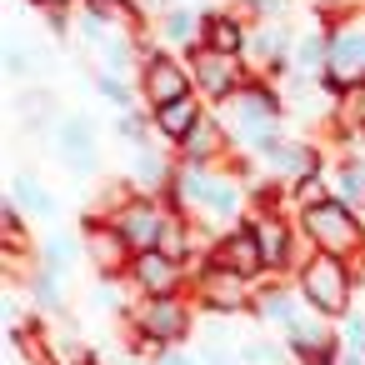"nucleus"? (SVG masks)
I'll return each mask as SVG.
<instances>
[{
	"instance_id": "obj_1",
	"label": "nucleus",
	"mask_w": 365,
	"mask_h": 365,
	"mask_svg": "<svg viewBox=\"0 0 365 365\" xmlns=\"http://www.w3.org/2000/svg\"><path fill=\"white\" fill-rule=\"evenodd\" d=\"M220 115H225V125H230V135H235V150H245V155H255V160H265L285 135H290V101H285V91L275 86V81H260V76H250L225 106H215Z\"/></svg>"
},
{
	"instance_id": "obj_2",
	"label": "nucleus",
	"mask_w": 365,
	"mask_h": 365,
	"mask_svg": "<svg viewBox=\"0 0 365 365\" xmlns=\"http://www.w3.org/2000/svg\"><path fill=\"white\" fill-rule=\"evenodd\" d=\"M170 200H175L190 220H200L205 230H215V235H220L225 225H235V220L250 215V185L235 180L225 165H210V170L180 165V175H175V185H170Z\"/></svg>"
},
{
	"instance_id": "obj_3",
	"label": "nucleus",
	"mask_w": 365,
	"mask_h": 365,
	"mask_svg": "<svg viewBox=\"0 0 365 365\" xmlns=\"http://www.w3.org/2000/svg\"><path fill=\"white\" fill-rule=\"evenodd\" d=\"M290 280L300 285L305 305L320 310V315H330V320H345V315L355 310L360 285H365V280H360V265L345 260V255H330V250H310V260H305Z\"/></svg>"
},
{
	"instance_id": "obj_4",
	"label": "nucleus",
	"mask_w": 365,
	"mask_h": 365,
	"mask_svg": "<svg viewBox=\"0 0 365 365\" xmlns=\"http://www.w3.org/2000/svg\"><path fill=\"white\" fill-rule=\"evenodd\" d=\"M125 335H145L155 345H190L200 325V305L185 295H135L130 310L120 315Z\"/></svg>"
},
{
	"instance_id": "obj_5",
	"label": "nucleus",
	"mask_w": 365,
	"mask_h": 365,
	"mask_svg": "<svg viewBox=\"0 0 365 365\" xmlns=\"http://www.w3.org/2000/svg\"><path fill=\"white\" fill-rule=\"evenodd\" d=\"M295 220H300V235H305L315 250L345 255V260H355V265L365 260V210H360V205L330 195V200H320V205H310V210H295Z\"/></svg>"
},
{
	"instance_id": "obj_6",
	"label": "nucleus",
	"mask_w": 365,
	"mask_h": 365,
	"mask_svg": "<svg viewBox=\"0 0 365 365\" xmlns=\"http://www.w3.org/2000/svg\"><path fill=\"white\" fill-rule=\"evenodd\" d=\"M255 295H260V280H250L240 270H225L215 260H200L195 275H190V300L200 305V315H215V320L255 315Z\"/></svg>"
},
{
	"instance_id": "obj_7",
	"label": "nucleus",
	"mask_w": 365,
	"mask_h": 365,
	"mask_svg": "<svg viewBox=\"0 0 365 365\" xmlns=\"http://www.w3.org/2000/svg\"><path fill=\"white\" fill-rule=\"evenodd\" d=\"M295 41H300V26L285 16V21H255L250 26V46H245V66L250 76L260 81H290L295 76Z\"/></svg>"
},
{
	"instance_id": "obj_8",
	"label": "nucleus",
	"mask_w": 365,
	"mask_h": 365,
	"mask_svg": "<svg viewBox=\"0 0 365 365\" xmlns=\"http://www.w3.org/2000/svg\"><path fill=\"white\" fill-rule=\"evenodd\" d=\"M76 230H81V250H86L91 275L96 280H125V270L135 260V245L120 235V225L110 215H101V210H86Z\"/></svg>"
},
{
	"instance_id": "obj_9",
	"label": "nucleus",
	"mask_w": 365,
	"mask_h": 365,
	"mask_svg": "<svg viewBox=\"0 0 365 365\" xmlns=\"http://www.w3.org/2000/svg\"><path fill=\"white\" fill-rule=\"evenodd\" d=\"M135 86H140V101L155 110V106H170L180 96H195V76H190V61L180 51H165L160 41H150L140 71H135Z\"/></svg>"
},
{
	"instance_id": "obj_10",
	"label": "nucleus",
	"mask_w": 365,
	"mask_h": 365,
	"mask_svg": "<svg viewBox=\"0 0 365 365\" xmlns=\"http://www.w3.org/2000/svg\"><path fill=\"white\" fill-rule=\"evenodd\" d=\"M335 26V46H330V71L320 76L325 91H345L355 81H365V6L360 11H345V16H330Z\"/></svg>"
},
{
	"instance_id": "obj_11",
	"label": "nucleus",
	"mask_w": 365,
	"mask_h": 365,
	"mask_svg": "<svg viewBox=\"0 0 365 365\" xmlns=\"http://www.w3.org/2000/svg\"><path fill=\"white\" fill-rule=\"evenodd\" d=\"M190 76H195V96L205 106H225L245 81H250V66L245 56H225V51H210V46H195L190 56Z\"/></svg>"
},
{
	"instance_id": "obj_12",
	"label": "nucleus",
	"mask_w": 365,
	"mask_h": 365,
	"mask_svg": "<svg viewBox=\"0 0 365 365\" xmlns=\"http://www.w3.org/2000/svg\"><path fill=\"white\" fill-rule=\"evenodd\" d=\"M51 140H56L61 165H66L76 180H96V175H101V135H96V120H91L86 110H66V115L56 120Z\"/></svg>"
},
{
	"instance_id": "obj_13",
	"label": "nucleus",
	"mask_w": 365,
	"mask_h": 365,
	"mask_svg": "<svg viewBox=\"0 0 365 365\" xmlns=\"http://www.w3.org/2000/svg\"><path fill=\"white\" fill-rule=\"evenodd\" d=\"M170 215H175V200L170 195H150V190H135L110 220L120 225V235L135 245V250H160V240H165V225H170Z\"/></svg>"
},
{
	"instance_id": "obj_14",
	"label": "nucleus",
	"mask_w": 365,
	"mask_h": 365,
	"mask_svg": "<svg viewBox=\"0 0 365 365\" xmlns=\"http://www.w3.org/2000/svg\"><path fill=\"white\" fill-rule=\"evenodd\" d=\"M190 275H195V265L180 260V255H170V250H135V260L125 270V280H130L135 295H185Z\"/></svg>"
},
{
	"instance_id": "obj_15",
	"label": "nucleus",
	"mask_w": 365,
	"mask_h": 365,
	"mask_svg": "<svg viewBox=\"0 0 365 365\" xmlns=\"http://www.w3.org/2000/svg\"><path fill=\"white\" fill-rule=\"evenodd\" d=\"M230 155H235V135H230L225 115H220L215 106H205L200 120L190 125V135L175 145V160H180V165H200V170H210V165H225Z\"/></svg>"
},
{
	"instance_id": "obj_16",
	"label": "nucleus",
	"mask_w": 365,
	"mask_h": 365,
	"mask_svg": "<svg viewBox=\"0 0 365 365\" xmlns=\"http://www.w3.org/2000/svg\"><path fill=\"white\" fill-rule=\"evenodd\" d=\"M205 260H215V265H225V270H240V275H250V280H270L265 255H260V235H255L250 215L235 220V225H225V230L215 235V245H210Z\"/></svg>"
},
{
	"instance_id": "obj_17",
	"label": "nucleus",
	"mask_w": 365,
	"mask_h": 365,
	"mask_svg": "<svg viewBox=\"0 0 365 365\" xmlns=\"http://www.w3.org/2000/svg\"><path fill=\"white\" fill-rule=\"evenodd\" d=\"M200 31H205V6H195V0H175V6H165L150 21V36L165 51H180V56H190L200 46Z\"/></svg>"
},
{
	"instance_id": "obj_18",
	"label": "nucleus",
	"mask_w": 365,
	"mask_h": 365,
	"mask_svg": "<svg viewBox=\"0 0 365 365\" xmlns=\"http://www.w3.org/2000/svg\"><path fill=\"white\" fill-rule=\"evenodd\" d=\"M125 175L135 180V190L170 195V185H175V175H180V160H175V150L160 145V140H150V145H130V165H125Z\"/></svg>"
},
{
	"instance_id": "obj_19",
	"label": "nucleus",
	"mask_w": 365,
	"mask_h": 365,
	"mask_svg": "<svg viewBox=\"0 0 365 365\" xmlns=\"http://www.w3.org/2000/svg\"><path fill=\"white\" fill-rule=\"evenodd\" d=\"M250 16H240L230 0L225 6H205V31H200V46H210V51H225V56H245V46H250Z\"/></svg>"
},
{
	"instance_id": "obj_20",
	"label": "nucleus",
	"mask_w": 365,
	"mask_h": 365,
	"mask_svg": "<svg viewBox=\"0 0 365 365\" xmlns=\"http://www.w3.org/2000/svg\"><path fill=\"white\" fill-rule=\"evenodd\" d=\"M200 110H205V101H200V96H180V101H170V106H155V110H150L155 140L175 150V145L190 135V125L200 120Z\"/></svg>"
},
{
	"instance_id": "obj_21",
	"label": "nucleus",
	"mask_w": 365,
	"mask_h": 365,
	"mask_svg": "<svg viewBox=\"0 0 365 365\" xmlns=\"http://www.w3.org/2000/svg\"><path fill=\"white\" fill-rule=\"evenodd\" d=\"M11 200H16L31 220H56V215H61L56 190H51L36 170H16V175H11Z\"/></svg>"
},
{
	"instance_id": "obj_22",
	"label": "nucleus",
	"mask_w": 365,
	"mask_h": 365,
	"mask_svg": "<svg viewBox=\"0 0 365 365\" xmlns=\"http://www.w3.org/2000/svg\"><path fill=\"white\" fill-rule=\"evenodd\" d=\"M16 110H21V120H26V130H56V120L66 115L61 110V101H56V91L51 86H21V96H16Z\"/></svg>"
},
{
	"instance_id": "obj_23",
	"label": "nucleus",
	"mask_w": 365,
	"mask_h": 365,
	"mask_svg": "<svg viewBox=\"0 0 365 365\" xmlns=\"http://www.w3.org/2000/svg\"><path fill=\"white\" fill-rule=\"evenodd\" d=\"M36 260H41L46 270H56V275H71V270L86 260V250H81V230H51V235H41Z\"/></svg>"
},
{
	"instance_id": "obj_24",
	"label": "nucleus",
	"mask_w": 365,
	"mask_h": 365,
	"mask_svg": "<svg viewBox=\"0 0 365 365\" xmlns=\"http://www.w3.org/2000/svg\"><path fill=\"white\" fill-rule=\"evenodd\" d=\"M36 235H31V215L6 195V205H0V255H36Z\"/></svg>"
},
{
	"instance_id": "obj_25",
	"label": "nucleus",
	"mask_w": 365,
	"mask_h": 365,
	"mask_svg": "<svg viewBox=\"0 0 365 365\" xmlns=\"http://www.w3.org/2000/svg\"><path fill=\"white\" fill-rule=\"evenodd\" d=\"M91 86H96V96H101L110 110H130V106H140V86H135V76H125V71H106V66H96V71H91Z\"/></svg>"
},
{
	"instance_id": "obj_26",
	"label": "nucleus",
	"mask_w": 365,
	"mask_h": 365,
	"mask_svg": "<svg viewBox=\"0 0 365 365\" xmlns=\"http://www.w3.org/2000/svg\"><path fill=\"white\" fill-rule=\"evenodd\" d=\"M26 295H31V305H36L41 315H66V275L36 265L31 280H26Z\"/></svg>"
},
{
	"instance_id": "obj_27",
	"label": "nucleus",
	"mask_w": 365,
	"mask_h": 365,
	"mask_svg": "<svg viewBox=\"0 0 365 365\" xmlns=\"http://www.w3.org/2000/svg\"><path fill=\"white\" fill-rule=\"evenodd\" d=\"M330 180H335V195L360 205L365 210V155H335L330 160Z\"/></svg>"
},
{
	"instance_id": "obj_28",
	"label": "nucleus",
	"mask_w": 365,
	"mask_h": 365,
	"mask_svg": "<svg viewBox=\"0 0 365 365\" xmlns=\"http://www.w3.org/2000/svg\"><path fill=\"white\" fill-rule=\"evenodd\" d=\"M110 130H115V140H125V145H150V140H155V125H150V106L140 101V106H130V110H115Z\"/></svg>"
},
{
	"instance_id": "obj_29",
	"label": "nucleus",
	"mask_w": 365,
	"mask_h": 365,
	"mask_svg": "<svg viewBox=\"0 0 365 365\" xmlns=\"http://www.w3.org/2000/svg\"><path fill=\"white\" fill-rule=\"evenodd\" d=\"M330 195H335L330 165H325V170H310V175H300V180L290 185V210H310V205H320V200H330Z\"/></svg>"
},
{
	"instance_id": "obj_30",
	"label": "nucleus",
	"mask_w": 365,
	"mask_h": 365,
	"mask_svg": "<svg viewBox=\"0 0 365 365\" xmlns=\"http://www.w3.org/2000/svg\"><path fill=\"white\" fill-rule=\"evenodd\" d=\"M0 66H6L11 81L31 86V81L41 76V51H31L26 41H6V51H0Z\"/></svg>"
},
{
	"instance_id": "obj_31",
	"label": "nucleus",
	"mask_w": 365,
	"mask_h": 365,
	"mask_svg": "<svg viewBox=\"0 0 365 365\" xmlns=\"http://www.w3.org/2000/svg\"><path fill=\"white\" fill-rule=\"evenodd\" d=\"M230 6L250 21H285L290 16V0H230Z\"/></svg>"
},
{
	"instance_id": "obj_32",
	"label": "nucleus",
	"mask_w": 365,
	"mask_h": 365,
	"mask_svg": "<svg viewBox=\"0 0 365 365\" xmlns=\"http://www.w3.org/2000/svg\"><path fill=\"white\" fill-rule=\"evenodd\" d=\"M340 345L365 350V310H350V315L340 320Z\"/></svg>"
},
{
	"instance_id": "obj_33",
	"label": "nucleus",
	"mask_w": 365,
	"mask_h": 365,
	"mask_svg": "<svg viewBox=\"0 0 365 365\" xmlns=\"http://www.w3.org/2000/svg\"><path fill=\"white\" fill-rule=\"evenodd\" d=\"M155 365H200V355H195L190 345H170V350H160Z\"/></svg>"
},
{
	"instance_id": "obj_34",
	"label": "nucleus",
	"mask_w": 365,
	"mask_h": 365,
	"mask_svg": "<svg viewBox=\"0 0 365 365\" xmlns=\"http://www.w3.org/2000/svg\"><path fill=\"white\" fill-rule=\"evenodd\" d=\"M31 6L46 16V11H81V0H31Z\"/></svg>"
},
{
	"instance_id": "obj_35",
	"label": "nucleus",
	"mask_w": 365,
	"mask_h": 365,
	"mask_svg": "<svg viewBox=\"0 0 365 365\" xmlns=\"http://www.w3.org/2000/svg\"><path fill=\"white\" fill-rule=\"evenodd\" d=\"M340 365H365V350H350V345H345V350H340Z\"/></svg>"
},
{
	"instance_id": "obj_36",
	"label": "nucleus",
	"mask_w": 365,
	"mask_h": 365,
	"mask_svg": "<svg viewBox=\"0 0 365 365\" xmlns=\"http://www.w3.org/2000/svg\"><path fill=\"white\" fill-rule=\"evenodd\" d=\"M115 365H155V360H145V355H130V350H125V355H120Z\"/></svg>"
}]
</instances>
